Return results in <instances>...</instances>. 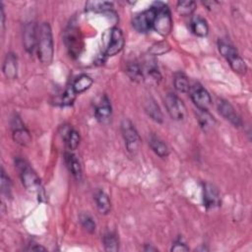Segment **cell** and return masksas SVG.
<instances>
[{
    "label": "cell",
    "mask_w": 252,
    "mask_h": 252,
    "mask_svg": "<svg viewBox=\"0 0 252 252\" xmlns=\"http://www.w3.org/2000/svg\"><path fill=\"white\" fill-rule=\"evenodd\" d=\"M152 7L155 10L152 29L161 36L167 37L173 30V19L170 8L164 2H155Z\"/></svg>",
    "instance_id": "obj_2"
},
{
    "label": "cell",
    "mask_w": 252,
    "mask_h": 252,
    "mask_svg": "<svg viewBox=\"0 0 252 252\" xmlns=\"http://www.w3.org/2000/svg\"><path fill=\"white\" fill-rule=\"evenodd\" d=\"M30 250H32V251H34V250H43V251H45L46 248H44L42 246H35V247H31Z\"/></svg>",
    "instance_id": "obj_36"
},
{
    "label": "cell",
    "mask_w": 252,
    "mask_h": 252,
    "mask_svg": "<svg viewBox=\"0 0 252 252\" xmlns=\"http://www.w3.org/2000/svg\"><path fill=\"white\" fill-rule=\"evenodd\" d=\"M93 83H94V81L90 76L83 74L74 81L72 88L75 91V93L78 95V94L84 93L85 91L89 90L92 87Z\"/></svg>",
    "instance_id": "obj_23"
},
{
    "label": "cell",
    "mask_w": 252,
    "mask_h": 252,
    "mask_svg": "<svg viewBox=\"0 0 252 252\" xmlns=\"http://www.w3.org/2000/svg\"><path fill=\"white\" fill-rule=\"evenodd\" d=\"M64 160H65L66 167L69 170V172L72 174V176L75 178L80 179L82 176V168H81V164H80L79 160L77 159V157L69 151V152L65 153Z\"/></svg>",
    "instance_id": "obj_18"
},
{
    "label": "cell",
    "mask_w": 252,
    "mask_h": 252,
    "mask_svg": "<svg viewBox=\"0 0 252 252\" xmlns=\"http://www.w3.org/2000/svg\"><path fill=\"white\" fill-rule=\"evenodd\" d=\"M103 245L106 251H118L119 249V241L117 235L113 232H106L103 235Z\"/></svg>",
    "instance_id": "obj_29"
},
{
    "label": "cell",
    "mask_w": 252,
    "mask_h": 252,
    "mask_svg": "<svg viewBox=\"0 0 252 252\" xmlns=\"http://www.w3.org/2000/svg\"><path fill=\"white\" fill-rule=\"evenodd\" d=\"M3 74L7 79L13 80L17 77V70H18V63L17 57L14 53L10 52L6 55L5 60L3 62Z\"/></svg>",
    "instance_id": "obj_16"
},
{
    "label": "cell",
    "mask_w": 252,
    "mask_h": 252,
    "mask_svg": "<svg viewBox=\"0 0 252 252\" xmlns=\"http://www.w3.org/2000/svg\"><path fill=\"white\" fill-rule=\"evenodd\" d=\"M218 110L219 112L235 127H240L242 126V120L240 116L236 113L233 106L225 100L218 101Z\"/></svg>",
    "instance_id": "obj_13"
},
{
    "label": "cell",
    "mask_w": 252,
    "mask_h": 252,
    "mask_svg": "<svg viewBox=\"0 0 252 252\" xmlns=\"http://www.w3.org/2000/svg\"><path fill=\"white\" fill-rule=\"evenodd\" d=\"M171 50V46L167 42H160L155 44L151 50L150 53L152 55H163Z\"/></svg>",
    "instance_id": "obj_32"
},
{
    "label": "cell",
    "mask_w": 252,
    "mask_h": 252,
    "mask_svg": "<svg viewBox=\"0 0 252 252\" xmlns=\"http://www.w3.org/2000/svg\"><path fill=\"white\" fill-rule=\"evenodd\" d=\"M79 220H80V223L82 225V227L90 233H93L95 232L96 230V223L94 221V219L89 215V214H86V213H82L79 217Z\"/></svg>",
    "instance_id": "obj_30"
},
{
    "label": "cell",
    "mask_w": 252,
    "mask_h": 252,
    "mask_svg": "<svg viewBox=\"0 0 252 252\" xmlns=\"http://www.w3.org/2000/svg\"><path fill=\"white\" fill-rule=\"evenodd\" d=\"M165 104L169 114L175 120H182L186 115V107L182 100L176 94L169 93L165 98Z\"/></svg>",
    "instance_id": "obj_7"
},
{
    "label": "cell",
    "mask_w": 252,
    "mask_h": 252,
    "mask_svg": "<svg viewBox=\"0 0 252 252\" xmlns=\"http://www.w3.org/2000/svg\"><path fill=\"white\" fill-rule=\"evenodd\" d=\"M145 110L147 114L156 122L162 123L164 120V115L160 109V106L157 104L155 100L148 99L145 103Z\"/></svg>",
    "instance_id": "obj_20"
},
{
    "label": "cell",
    "mask_w": 252,
    "mask_h": 252,
    "mask_svg": "<svg viewBox=\"0 0 252 252\" xmlns=\"http://www.w3.org/2000/svg\"><path fill=\"white\" fill-rule=\"evenodd\" d=\"M24 48L29 53H33L37 49L38 44V29L34 22H30L25 25L23 33Z\"/></svg>",
    "instance_id": "obj_12"
},
{
    "label": "cell",
    "mask_w": 252,
    "mask_h": 252,
    "mask_svg": "<svg viewBox=\"0 0 252 252\" xmlns=\"http://www.w3.org/2000/svg\"><path fill=\"white\" fill-rule=\"evenodd\" d=\"M1 191L5 196L10 197L12 191V183L10 178L6 176L4 170H1Z\"/></svg>",
    "instance_id": "obj_33"
},
{
    "label": "cell",
    "mask_w": 252,
    "mask_h": 252,
    "mask_svg": "<svg viewBox=\"0 0 252 252\" xmlns=\"http://www.w3.org/2000/svg\"><path fill=\"white\" fill-rule=\"evenodd\" d=\"M112 7L113 3L108 1H88L86 3V9L94 12H105L111 10Z\"/></svg>",
    "instance_id": "obj_28"
},
{
    "label": "cell",
    "mask_w": 252,
    "mask_h": 252,
    "mask_svg": "<svg viewBox=\"0 0 252 252\" xmlns=\"http://www.w3.org/2000/svg\"><path fill=\"white\" fill-rule=\"evenodd\" d=\"M203 203L208 210H214L221 205V195L218 188L211 184L205 183L203 186Z\"/></svg>",
    "instance_id": "obj_11"
},
{
    "label": "cell",
    "mask_w": 252,
    "mask_h": 252,
    "mask_svg": "<svg viewBox=\"0 0 252 252\" xmlns=\"http://www.w3.org/2000/svg\"><path fill=\"white\" fill-rule=\"evenodd\" d=\"M218 48H219L220 53L227 59L231 69L235 73H238V74L246 73L247 66L233 46H231L229 43L224 40H220L218 43Z\"/></svg>",
    "instance_id": "obj_3"
},
{
    "label": "cell",
    "mask_w": 252,
    "mask_h": 252,
    "mask_svg": "<svg viewBox=\"0 0 252 252\" xmlns=\"http://www.w3.org/2000/svg\"><path fill=\"white\" fill-rule=\"evenodd\" d=\"M150 146L152 150L161 158H167L170 154V149L167 144L161 140L159 137L152 135L150 138Z\"/></svg>",
    "instance_id": "obj_21"
},
{
    "label": "cell",
    "mask_w": 252,
    "mask_h": 252,
    "mask_svg": "<svg viewBox=\"0 0 252 252\" xmlns=\"http://www.w3.org/2000/svg\"><path fill=\"white\" fill-rule=\"evenodd\" d=\"M111 104L106 96H104L100 102L99 105H97L95 110V115L97 119L101 123H106L109 121L111 116Z\"/></svg>",
    "instance_id": "obj_15"
},
{
    "label": "cell",
    "mask_w": 252,
    "mask_h": 252,
    "mask_svg": "<svg viewBox=\"0 0 252 252\" xmlns=\"http://www.w3.org/2000/svg\"><path fill=\"white\" fill-rule=\"evenodd\" d=\"M121 132L125 141L126 149H127L130 154L135 155L140 149L141 138L135 128V126L129 119H124L122 121Z\"/></svg>",
    "instance_id": "obj_5"
},
{
    "label": "cell",
    "mask_w": 252,
    "mask_h": 252,
    "mask_svg": "<svg viewBox=\"0 0 252 252\" xmlns=\"http://www.w3.org/2000/svg\"><path fill=\"white\" fill-rule=\"evenodd\" d=\"M174 84H175V88L182 94L188 93L189 89H190V85H189V81L188 78L183 74V73H176L175 75V79H174Z\"/></svg>",
    "instance_id": "obj_27"
},
{
    "label": "cell",
    "mask_w": 252,
    "mask_h": 252,
    "mask_svg": "<svg viewBox=\"0 0 252 252\" xmlns=\"http://www.w3.org/2000/svg\"><path fill=\"white\" fill-rule=\"evenodd\" d=\"M64 43L71 56L77 57L83 49V39L79 28L70 24L64 33Z\"/></svg>",
    "instance_id": "obj_6"
},
{
    "label": "cell",
    "mask_w": 252,
    "mask_h": 252,
    "mask_svg": "<svg viewBox=\"0 0 252 252\" xmlns=\"http://www.w3.org/2000/svg\"><path fill=\"white\" fill-rule=\"evenodd\" d=\"M154 17H155V10L151 6L148 10L142 13H139L134 17L132 21L134 29L137 32L143 33V34L149 32L152 29Z\"/></svg>",
    "instance_id": "obj_10"
},
{
    "label": "cell",
    "mask_w": 252,
    "mask_h": 252,
    "mask_svg": "<svg viewBox=\"0 0 252 252\" xmlns=\"http://www.w3.org/2000/svg\"><path fill=\"white\" fill-rule=\"evenodd\" d=\"M11 128L14 141L21 146H29L32 143V136L21 118L15 114L11 119Z\"/></svg>",
    "instance_id": "obj_8"
},
{
    "label": "cell",
    "mask_w": 252,
    "mask_h": 252,
    "mask_svg": "<svg viewBox=\"0 0 252 252\" xmlns=\"http://www.w3.org/2000/svg\"><path fill=\"white\" fill-rule=\"evenodd\" d=\"M76 97H77V94L75 93V91L73 90L72 86L67 88L65 90V92L63 93L62 97H61V104L64 105V106H67V105H71L73 104V102L75 101L76 100Z\"/></svg>",
    "instance_id": "obj_31"
},
{
    "label": "cell",
    "mask_w": 252,
    "mask_h": 252,
    "mask_svg": "<svg viewBox=\"0 0 252 252\" xmlns=\"http://www.w3.org/2000/svg\"><path fill=\"white\" fill-rule=\"evenodd\" d=\"M151 250L157 251V249H156V248H153V247H150V246H147V247H145V251H151Z\"/></svg>",
    "instance_id": "obj_37"
},
{
    "label": "cell",
    "mask_w": 252,
    "mask_h": 252,
    "mask_svg": "<svg viewBox=\"0 0 252 252\" xmlns=\"http://www.w3.org/2000/svg\"><path fill=\"white\" fill-rule=\"evenodd\" d=\"M190 27H191L192 33L200 38L206 37L209 33V27H208L207 21L201 16L194 17L191 21Z\"/></svg>",
    "instance_id": "obj_19"
},
{
    "label": "cell",
    "mask_w": 252,
    "mask_h": 252,
    "mask_svg": "<svg viewBox=\"0 0 252 252\" xmlns=\"http://www.w3.org/2000/svg\"><path fill=\"white\" fill-rule=\"evenodd\" d=\"M124 37L120 29L113 28L110 34V40L107 45L105 55L106 56H114L119 53L124 47Z\"/></svg>",
    "instance_id": "obj_14"
},
{
    "label": "cell",
    "mask_w": 252,
    "mask_h": 252,
    "mask_svg": "<svg viewBox=\"0 0 252 252\" xmlns=\"http://www.w3.org/2000/svg\"><path fill=\"white\" fill-rule=\"evenodd\" d=\"M127 75L132 81L135 82H142L145 79L144 70L138 63H130L127 65V69H126Z\"/></svg>",
    "instance_id": "obj_25"
},
{
    "label": "cell",
    "mask_w": 252,
    "mask_h": 252,
    "mask_svg": "<svg viewBox=\"0 0 252 252\" xmlns=\"http://www.w3.org/2000/svg\"><path fill=\"white\" fill-rule=\"evenodd\" d=\"M172 251L175 252H184V251H189V247L185 244V242H183L181 239H177L173 247H172Z\"/></svg>",
    "instance_id": "obj_34"
},
{
    "label": "cell",
    "mask_w": 252,
    "mask_h": 252,
    "mask_svg": "<svg viewBox=\"0 0 252 252\" xmlns=\"http://www.w3.org/2000/svg\"><path fill=\"white\" fill-rule=\"evenodd\" d=\"M15 165L20 172V176L23 185L30 192H39L42 189L41 179L30 165L23 159L17 158Z\"/></svg>",
    "instance_id": "obj_4"
},
{
    "label": "cell",
    "mask_w": 252,
    "mask_h": 252,
    "mask_svg": "<svg viewBox=\"0 0 252 252\" xmlns=\"http://www.w3.org/2000/svg\"><path fill=\"white\" fill-rule=\"evenodd\" d=\"M37 50H38L39 59L43 64L49 65L52 62L54 48H53L52 31L49 23H43L38 28Z\"/></svg>",
    "instance_id": "obj_1"
},
{
    "label": "cell",
    "mask_w": 252,
    "mask_h": 252,
    "mask_svg": "<svg viewBox=\"0 0 252 252\" xmlns=\"http://www.w3.org/2000/svg\"><path fill=\"white\" fill-rule=\"evenodd\" d=\"M64 141L68 151L72 152L76 150L80 143V134L75 129H68L64 135Z\"/></svg>",
    "instance_id": "obj_24"
},
{
    "label": "cell",
    "mask_w": 252,
    "mask_h": 252,
    "mask_svg": "<svg viewBox=\"0 0 252 252\" xmlns=\"http://www.w3.org/2000/svg\"><path fill=\"white\" fill-rule=\"evenodd\" d=\"M95 200H96V203H97L98 210L101 215H106L110 212L111 204H110L109 197L107 196V194L105 192L98 191L96 193Z\"/></svg>",
    "instance_id": "obj_22"
},
{
    "label": "cell",
    "mask_w": 252,
    "mask_h": 252,
    "mask_svg": "<svg viewBox=\"0 0 252 252\" xmlns=\"http://www.w3.org/2000/svg\"><path fill=\"white\" fill-rule=\"evenodd\" d=\"M190 98L193 103L197 106L198 109L208 110L210 105L212 104V99L210 94L206 89H204L200 84H194L189 89Z\"/></svg>",
    "instance_id": "obj_9"
},
{
    "label": "cell",
    "mask_w": 252,
    "mask_h": 252,
    "mask_svg": "<svg viewBox=\"0 0 252 252\" xmlns=\"http://www.w3.org/2000/svg\"><path fill=\"white\" fill-rule=\"evenodd\" d=\"M196 9V3L192 0H186V1H178L176 5V10L179 15L187 17L193 14Z\"/></svg>",
    "instance_id": "obj_26"
},
{
    "label": "cell",
    "mask_w": 252,
    "mask_h": 252,
    "mask_svg": "<svg viewBox=\"0 0 252 252\" xmlns=\"http://www.w3.org/2000/svg\"><path fill=\"white\" fill-rule=\"evenodd\" d=\"M0 15H1V28L2 31H4V27H5V13H4V7L3 4H0Z\"/></svg>",
    "instance_id": "obj_35"
},
{
    "label": "cell",
    "mask_w": 252,
    "mask_h": 252,
    "mask_svg": "<svg viewBox=\"0 0 252 252\" xmlns=\"http://www.w3.org/2000/svg\"><path fill=\"white\" fill-rule=\"evenodd\" d=\"M197 120H198L200 127L205 132L211 131L216 125V120H215L214 116L208 110L198 109L197 110Z\"/></svg>",
    "instance_id": "obj_17"
}]
</instances>
